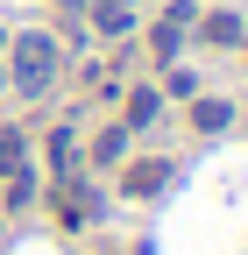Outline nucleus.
Listing matches in <instances>:
<instances>
[{
	"label": "nucleus",
	"instance_id": "f257e3e1",
	"mask_svg": "<svg viewBox=\"0 0 248 255\" xmlns=\"http://www.w3.org/2000/svg\"><path fill=\"white\" fill-rule=\"evenodd\" d=\"M50 78H57V43L50 36H21L14 43V85L36 100V92H50Z\"/></svg>",
	"mask_w": 248,
	"mask_h": 255
},
{
	"label": "nucleus",
	"instance_id": "f03ea898",
	"mask_svg": "<svg viewBox=\"0 0 248 255\" xmlns=\"http://www.w3.org/2000/svg\"><path fill=\"white\" fill-rule=\"evenodd\" d=\"M170 184V163H128V177H121V191L128 199H149V191Z\"/></svg>",
	"mask_w": 248,
	"mask_h": 255
},
{
	"label": "nucleus",
	"instance_id": "7ed1b4c3",
	"mask_svg": "<svg viewBox=\"0 0 248 255\" xmlns=\"http://www.w3.org/2000/svg\"><path fill=\"white\" fill-rule=\"evenodd\" d=\"M21 163H28V142L7 128V135H0V177H21Z\"/></svg>",
	"mask_w": 248,
	"mask_h": 255
},
{
	"label": "nucleus",
	"instance_id": "20e7f679",
	"mask_svg": "<svg viewBox=\"0 0 248 255\" xmlns=\"http://www.w3.org/2000/svg\"><path fill=\"white\" fill-rule=\"evenodd\" d=\"M192 121L206 128V135H220V128L234 121V107H227V100H199V107H192Z\"/></svg>",
	"mask_w": 248,
	"mask_h": 255
},
{
	"label": "nucleus",
	"instance_id": "39448f33",
	"mask_svg": "<svg viewBox=\"0 0 248 255\" xmlns=\"http://www.w3.org/2000/svg\"><path fill=\"white\" fill-rule=\"evenodd\" d=\"M92 156H100V163H121V156H128V128H107V135L92 142Z\"/></svg>",
	"mask_w": 248,
	"mask_h": 255
},
{
	"label": "nucleus",
	"instance_id": "423d86ee",
	"mask_svg": "<svg viewBox=\"0 0 248 255\" xmlns=\"http://www.w3.org/2000/svg\"><path fill=\"white\" fill-rule=\"evenodd\" d=\"M149 121H156V92H149V85H142V92H135V100H128V128H149Z\"/></svg>",
	"mask_w": 248,
	"mask_h": 255
},
{
	"label": "nucleus",
	"instance_id": "0eeeda50",
	"mask_svg": "<svg viewBox=\"0 0 248 255\" xmlns=\"http://www.w3.org/2000/svg\"><path fill=\"white\" fill-rule=\"evenodd\" d=\"M128 21H135V14H128V0H107V7H100V28H107V36H121Z\"/></svg>",
	"mask_w": 248,
	"mask_h": 255
},
{
	"label": "nucleus",
	"instance_id": "6e6552de",
	"mask_svg": "<svg viewBox=\"0 0 248 255\" xmlns=\"http://www.w3.org/2000/svg\"><path fill=\"white\" fill-rule=\"evenodd\" d=\"M206 36H213V43H241V21H234V14H213Z\"/></svg>",
	"mask_w": 248,
	"mask_h": 255
},
{
	"label": "nucleus",
	"instance_id": "1a4fd4ad",
	"mask_svg": "<svg viewBox=\"0 0 248 255\" xmlns=\"http://www.w3.org/2000/svg\"><path fill=\"white\" fill-rule=\"evenodd\" d=\"M177 43H184V21H163L156 28V57H177Z\"/></svg>",
	"mask_w": 248,
	"mask_h": 255
},
{
	"label": "nucleus",
	"instance_id": "9d476101",
	"mask_svg": "<svg viewBox=\"0 0 248 255\" xmlns=\"http://www.w3.org/2000/svg\"><path fill=\"white\" fill-rule=\"evenodd\" d=\"M64 7H85V0H64Z\"/></svg>",
	"mask_w": 248,
	"mask_h": 255
},
{
	"label": "nucleus",
	"instance_id": "9b49d317",
	"mask_svg": "<svg viewBox=\"0 0 248 255\" xmlns=\"http://www.w3.org/2000/svg\"><path fill=\"white\" fill-rule=\"evenodd\" d=\"M0 43H7V36H0Z\"/></svg>",
	"mask_w": 248,
	"mask_h": 255
}]
</instances>
